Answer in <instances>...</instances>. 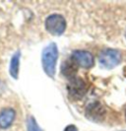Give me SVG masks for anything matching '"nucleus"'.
Returning a JSON list of instances; mask_svg holds the SVG:
<instances>
[{"label":"nucleus","mask_w":126,"mask_h":131,"mask_svg":"<svg viewBox=\"0 0 126 131\" xmlns=\"http://www.w3.org/2000/svg\"><path fill=\"white\" fill-rule=\"evenodd\" d=\"M58 59V48L57 46L52 42L42 50L41 54V63L42 68L47 75L50 78H53L56 70V62Z\"/></svg>","instance_id":"obj_1"},{"label":"nucleus","mask_w":126,"mask_h":131,"mask_svg":"<svg viewBox=\"0 0 126 131\" xmlns=\"http://www.w3.org/2000/svg\"><path fill=\"white\" fill-rule=\"evenodd\" d=\"M87 91L88 84L85 80L77 76L72 79H69V83L67 84V92L71 100L79 101L86 95Z\"/></svg>","instance_id":"obj_2"},{"label":"nucleus","mask_w":126,"mask_h":131,"mask_svg":"<svg viewBox=\"0 0 126 131\" xmlns=\"http://www.w3.org/2000/svg\"><path fill=\"white\" fill-rule=\"evenodd\" d=\"M45 29L51 35L60 36L65 32L66 21L61 15H58V14L50 15L45 20Z\"/></svg>","instance_id":"obj_3"},{"label":"nucleus","mask_w":126,"mask_h":131,"mask_svg":"<svg viewBox=\"0 0 126 131\" xmlns=\"http://www.w3.org/2000/svg\"><path fill=\"white\" fill-rule=\"evenodd\" d=\"M100 65L106 69H112L118 65L121 61V53L116 49L107 48L100 52L99 56Z\"/></svg>","instance_id":"obj_4"},{"label":"nucleus","mask_w":126,"mask_h":131,"mask_svg":"<svg viewBox=\"0 0 126 131\" xmlns=\"http://www.w3.org/2000/svg\"><path fill=\"white\" fill-rule=\"evenodd\" d=\"M105 114H106V111L99 102H94L87 106L86 116L90 120L97 121V122L101 121L102 118L105 117Z\"/></svg>","instance_id":"obj_5"},{"label":"nucleus","mask_w":126,"mask_h":131,"mask_svg":"<svg viewBox=\"0 0 126 131\" xmlns=\"http://www.w3.org/2000/svg\"><path fill=\"white\" fill-rule=\"evenodd\" d=\"M71 58L77 63V65L81 66L83 68H91L94 65L93 55L88 51L75 50L71 55Z\"/></svg>","instance_id":"obj_6"},{"label":"nucleus","mask_w":126,"mask_h":131,"mask_svg":"<svg viewBox=\"0 0 126 131\" xmlns=\"http://www.w3.org/2000/svg\"><path fill=\"white\" fill-rule=\"evenodd\" d=\"M78 71V65L74 61L73 59L70 58L66 59L61 66V72L62 74L68 79H72L76 77V73Z\"/></svg>","instance_id":"obj_7"},{"label":"nucleus","mask_w":126,"mask_h":131,"mask_svg":"<svg viewBox=\"0 0 126 131\" xmlns=\"http://www.w3.org/2000/svg\"><path fill=\"white\" fill-rule=\"evenodd\" d=\"M16 116L15 111L11 107H7L2 110L0 112V128H8L13 123Z\"/></svg>","instance_id":"obj_8"},{"label":"nucleus","mask_w":126,"mask_h":131,"mask_svg":"<svg viewBox=\"0 0 126 131\" xmlns=\"http://www.w3.org/2000/svg\"><path fill=\"white\" fill-rule=\"evenodd\" d=\"M20 57L21 52L20 51H16L13 54L11 61H10V75L13 77L14 79H18L19 76V66H20Z\"/></svg>","instance_id":"obj_9"},{"label":"nucleus","mask_w":126,"mask_h":131,"mask_svg":"<svg viewBox=\"0 0 126 131\" xmlns=\"http://www.w3.org/2000/svg\"><path fill=\"white\" fill-rule=\"evenodd\" d=\"M27 127H28V131H42L38 124L37 120L32 115L27 118Z\"/></svg>","instance_id":"obj_10"},{"label":"nucleus","mask_w":126,"mask_h":131,"mask_svg":"<svg viewBox=\"0 0 126 131\" xmlns=\"http://www.w3.org/2000/svg\"><path fill=\"white\" fill-rule=\"evenodd\" d=\"M64 131H78V129H77V127L75 126V125H68L66 128L64 129Z\"/></svg>","instance_id":"obj_11"},{"label":"nucleus","mask_w":126,"mask_h":131,"mask_svg":"<svg viewBox=\"0 0 126 131\" xmlns=\"http://www.w3.org/2000/svg\"><path fill=\"white\" fill-rule=\"evenodd\" d=\"M125 119H126V111H125Z\"/></svg>","instance_id":"obj_12"},{"label":"nucleus","mask_w":126,"mask_h":131,"mask_svg":"<svg viewBox=\"0 0 126 131\" xmlns=\"http://www.w3.org/2000/svg\"><path fill=\"white\" fill-rule=\"evenodd\" d=\"M125 38H126V33H125Z\"/></svg>","instance_id":"obj_13"}]
</instances>
